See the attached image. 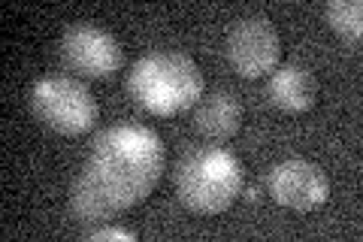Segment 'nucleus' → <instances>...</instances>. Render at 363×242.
<instances>
[{
    "label": "nucleus",
    "instance_id": "f257e3e1",
    "mask_svg": "<svg viewBox=\"0 0 363 242\" xmlns=\"http://www.w3.org/2000/svg\"><path fill=\"white\" fill-rule=\"evenodd\" d=\"M167 167V145L145 124H116L91 145L82 172L70 188V212L82 224L109 218L149 200Z\"/></svg>",
    "mask_w": 363,
    "mask_h": 242
},
{
    "label": "nucleus",
    "instance_id": "f03ea898",
    "mask_svg": "<svg viewBox=\"0 0 363 242\" xmlns=\"http://www.w3.org/2000/svg\"><path fill=\"white\" fill-rule=\"evenodd\" d=\"M128 91L145 112L157 119H173L200 103L203 73L182 52H152L133 64Z\"/></svg>",
    "mask_w": 363,
    "mask_h": 242
},
{
    "label": "nucleus",
    "instance_id": "7ed1b4c3",
    "mask_svg": "<svg viewBox=\"0 0 363 242\" xmlns=\"http://www.w3.org/2000/svg\"><path fill=\"white\" fill-rule=\"evenodd\" d=\"M245 170L227 148L206 145L191 152L179 167L176 191L185 209L197 215H221L240 200Z\"/></svg>",
    "mask_w": 363,
    "mask_h": 242
},
{
    "label": "nucleus",
    "instance_id": "20e7f679",
    "mask_svg": "<svg viewBox=\"0 0 363 242\" xmlns=\"http://www.w3.org/2000/svg\"><path fill=\"white\" fill-rule=\"evenodd\" d=\"M30 109L49 131L61 136H82L97 124V100L73 76H43L30 88Z\"/></svg>",
    "mask_w": 363,
    "mask_h": 242
},
{
    "label": "nucleus",
    "instance_id": "39448f33",
    "mask_svg": "<svg viewBox=\"0 0 363 242\" xmlns=\"http://www.w3.org/2000/svg\"><path fill=\"white\" fill-rule=\"evenodd\" d=\"M227 61L242 79H260L281 61V37L264 16L240 18L227 33Z\"/></svg>",
    "mask_w": 363,
    "mask_h": 242
},
{
    "label": "nucleus",
    "instance_id": "423d86ee",
    "mask_svg": "<svg viewBox=\"0 0 363 242\" xmlns=\"http://www.w3.org/2000/svg\"><path fill=\"white\" fill-rule=\"evenodd\" d=\"M61 55L70 70L82 73L85 79H106L121 70L124 49L116 40V33L106 28L91 25V21H76L64 31Z\"/></svg>",
    "mask_w": 363,
    "mask_h": 242
},
{
    "label": "nucleus",
    "instance_id": "0eeeda50",
    "mask_svg": "<svg viewBox=\"0 0 363 242\" xmlns=\"http://www.w3.org/2000/svg\"><path fill=\"white\" fill-rule=\"evenodd\" d=\"M327 194H330V182L312 160L291 158L269 172V197L291 212H315L327 203Z\"/></svg>",
    "mask_w": 363,
    "mask_h": 242
},
{
    "label": "nucleus",
    "instance_id": "6e6552de",
    "mask_svg": "<svg viewBox=\"0 0 363 242\" xmlns=\"http://www.w3.org/2000/svg\"><path fill=\"white\" fill-rule=\"evenodd\" d=\"M267 94L276 109L288 115H303L318 103V79L303 64H281L269 73Z\"/></svg>",
    "mask_w": 363,
    "mask_h": 242
},
{
    "label": "nucleus",
    "instance_id": "1a4fd4ad",
    "mask_svg": "<svg viewBox=\"0 0 363 242\" xmlns=\"http://www.w3.org/2000/svg\"><path fill=\"white\" fill-rule=\"evenodd\" d=\"M242 128V106L230 91H212L194 109V131L212 143H224Z\"/></svg>",
    "mask_w": 363,
    "mask_h": 242
},
{
    "label": "nucleus",
    "instance_id": "9d476101",
    "mask_svg": "<svg viewBox=\"0 0 363 242\" xmlns=\"http://www.w3.org/2000/svg\"><path fill=\"white\" fill-rule=\"evenodd\" d=\"M324 18L345 43L357 45L363 37V4L360 0H330L324 9Z\"/></svg>",
    "mask_w": 363,
    "mask_h": 242
},
{
    "label": "nucleus",
    "instance_id": "9b49d317",
    "mask_svg": "<svg viewBox=\"0 0 363 242\" xmlns=\"http://www.w3.org/2000/svg\"><path fill=\"white\" fill-rule=\"evenodd\" d=\"M91 242H133L136 233L133 230H124V227H100L94 233H88Z\"/></svg>",
    "mask_w": 363,
    "mask_h": 242
}]
</instances>
